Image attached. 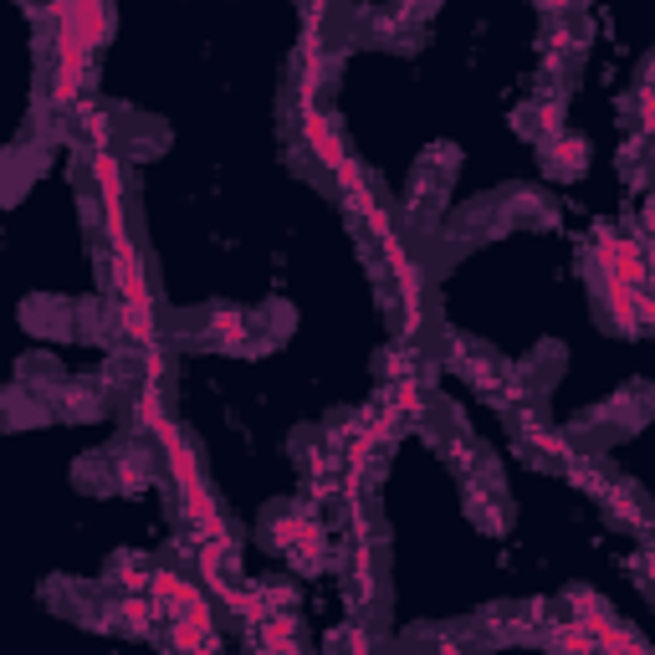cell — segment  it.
Returning <instances> with one entry per match:
<instances>
[{
	"label": "cell",
	"mask_w": 655,
	"mask_h": 655,
	"mask_svg": "<svg viewBox=\"0 0 655 655\" xmlns=\"http://www.w3.org/2000/svg\"><path fill=\"white\" fill-rule=\"evenodd\" d=\"M149 594H154V604H164V615H169V609H180V615H185V609L205 604L200 589H190L180 574H169V569H159V574L149 579Z\"/></svg>",
	"instance_id": "obj_4"
},
{
	"label": "cell",
	"mask_w": 655,
	"mask_h": 655,
	"mask_svg": "<svg viewBox=\"0 0 655 655\" xmlns=\"http://www.w3.org/2000/svg\"><path fill=\"white\" fill-rule=\"evenodd\" d=\"M645 272H650V282H655V246H650V261H645Z\"/></svg>",
	"instance_id": "obj_13"
},
{
	"label": "cell",
	"mask_w": 655,
	"mask_h": 655,
	"mask_svg": "<svg viewBox=\"0 0 655 655\" xmlns=\"http://www.w3.org/2000/svg\"><path fill=\"white\" fill-rule=\"evenodd\" d=\"M169 640H174V650H210V604H195V609H185L180 620H174V630H169Z\"/></svg>",
	"instance_id": "obj_3"
},
{
	"label": "cell",
	"mask_w": 655,
	"mask_h": 655,
	"mask_svg": "<svg viewBox=\"0 0 655 655\" xmlns=\"http://www.w3.org/2000/svg\"><path fill=\"white\" fill-rule=\"evenodd\" d=\"M599 267H604V282H625V287H640L645 282V261H640V246L635 241H599Z\"/></svg>",
	"instance_id": "obj_1"
},
{
	"label": "cell",
	"mask_w": 655,
	"mask_h": 655,
	"mask_svg": "<svg viewBox=\"0 0 655 655\" xmlns=\"http://www.w3.org/2000/svg\"><path fill=\"white\" fill-rule=\"evenodd\" d=\"M302 134H308V144H313V154L338 174L343 164H354V159H348L343 154V144H338V134H333V128H328V118H318V113H308V118H302Z\"/></svg>",
	"instance_id": "obj_5"
},
{
	"label": "cell",
	"mask_w": 655,
	"mask_h": 655,
	"mask_svg": "<svg viewBox=\"0 0 655 655\" xmlns=\"http://www.w3.org/2000/svg\"><path fill=\"white\" fill-rule=\"evenodd\" d=\"M113 282H118V292H123V308L149 313V287H144V272H139V256H134V246L113 251Z\"/></svg>",
	"instance_id": "obj_2"
},
{
	"label": "cell",
	"mask_w": 655,
	"mask_h": 655,
	"mask_svg": "<svg viewBox=\"0 0 655 655\" xmlns=\"http://www.w3.org/2000/svg\"><path fill=\"white\" fill-rule=\"evenodd\" d=\"M93 185H98V195H103L108 205H118L123 180H118V159H113V154H98V159H93Z\"/></svg>",
	"instance_id": "obj_6"
},
{
	"label": "cell",
	"mask_w": 655,
	"mask_h": 655,
	"mask_svg": "<svg viewBox=\"0 0 655 655\" xmlns=\"http://www.w3.org/2000/svg\"><path fill=\"white\" fill-rule=\"evenodd\" d=\"M579 164H584V144H569V139H563L558 144V174H579Z\"/></svg>",
	"instance_id": "obj_11"
},
{
	"label": "cell",
	"mask_w": 655,
	"mask_h": 655,
	"mask_svg": "<svg viewBox=\"0 0 655 655\" xmlns=\"http://www.w3.org/2000/svg\"><path fill=\"white\" fill-rule=\"evenodd\" d=\"M185 655H210V650H185Z\"/></svg>",
	"instance_id": "obj_15"
},
{
	"label": "cell",
	"mask_w": 655,
	"mask_h": 655,
	"mask_svg": "<svg viewBox=\"0 0 655 655\" xmlns=\"http://www.w3.org/2000/svg\"><path fill=\"white\" fill-rule=\"evenodd\" d=\"M604 650H609V655H650V650H645L635 635H625V630H609V635H604Z\"/></svg>",
	"instance_id": "obj_9"
},
{
	"label": "cell",
	"mask_w": 655,
	"mask_h": 655,
	"mask_svg": "<svg viewBox=\"0 0 655 655\" xmlns=\"http://www.w3.org/2000/svg\"><path fill=\"white\" fill-rule=\"evenodd\" d=\"M650 584H655V553H650Z\"/></svg>",
	"instance_id": "obj_14"
},
{
	"label": "cell",
	"mask_w": 655,
	"mask_h": 655,
	"mask_svg": "<svg viewBox=\"0 0 655 655\" xmlns=\"http://www.w3.org/2000/svg\"><path fill=\"white\" fill-rule=\"evenodd\" d=\"M215 338L236 348V343L246 338V328H241V313H221V318H215Z\"/></svg>",
	"instance_id": "obj_10"
},
{
	"label": "cell",
	"mask_w": 655,
	"mask_h": 655,
	"mask_svg": "<svg viewBox=\"0 0 655 655\" xmlns=\"http://www.w3.org/2000/svg\"><path fill=\"white\" fill-rule=\"evenodd\" d=\"M640 113H645V123L655 128V87H645V93H640Z\"/></svg>",
	"instance_id": "obj_12"
},
{
	"label": "cell",
	"mask_w": 655,
	"mask_h": 655,
	"mask_svg": "<svg viewBox=\"0 0 655 655\" xmlns=\"http://www.w3.org/2000/svg\"><path fill=\"white\" fill-rule=\"evenodd\" d=\"M118 620H123L128 630L144 635V630L154 625V604H149V599H123V604H118Z\"/></svg>",
	"instance_id": "obj_7"
},
{
	"label": "cell",
	"mask_w": 655,
	"mask_h": 655,
	"mask_svg": "<svg viewBox=\"0 0 655 655\" xmlns=\"http://www.w3.org/2000/svg\"><path fill=\"white\" fill-rule=\"evenodd\" d=\"M558 650H569V655H594V640H589L584 630H574V625H563V630H558Z\"/></svg>",
	"instance_id": "obj_8"
}]
</instances>
